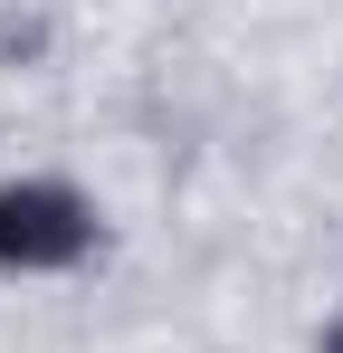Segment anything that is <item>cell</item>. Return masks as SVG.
<instances>
[{"instance_id": "obj_1", "label": "cell", "mask_w": 343, "mask_h": 353, "mask_svg": "<svg viewBox=\"0 0 343 353\" xmlns=\"http://www.w3.org/2000/svg\"><path fill=\"white\" fill-rule=\"evenodd\" d=\"M105 248V201L76 172H0V277L48 287Z\"/></svg>"}, {"instance_id": "obj_2", "label": "cell", "mask_w": 343, "mask_h": 353, "mask_svg": "<svg viewBox=\"0 0 343 353\" xmlns=\"http://www.w3.org/2000/svg\"><path fill=\"white\" fill-rule=\"evenodd\" d=\"M315 353H343V315H334V325H324V334H315Z\"/></svg>"}]
</instances>
